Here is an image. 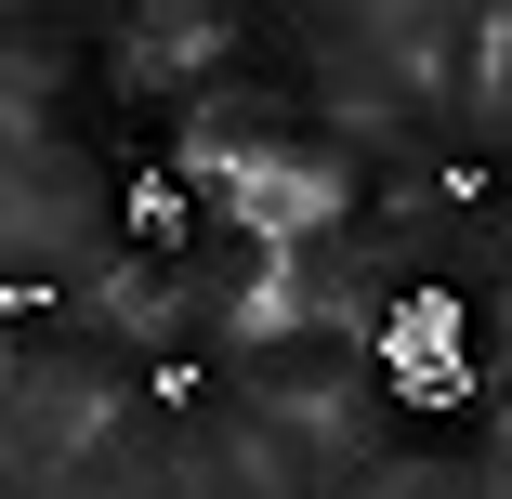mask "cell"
<instances>
[{"instance_id": "1", "label": "cell", "mask_w": 512, "mask_h": 499, "mask_svg": "<svg viewBox=\"0 0 512 499\" xmlns=\"http://www.w3.org/2000/svg\"><path fill=\"white\" fill-rule=\"evenodd\" d=\"M381 368H394L407 408H460V394H473V316L447 303V289L381 303Z\"/></svg>"}]
</instances>
